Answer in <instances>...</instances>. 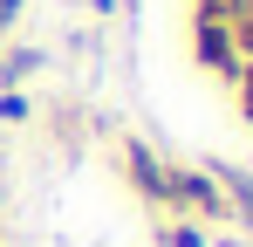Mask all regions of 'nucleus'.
Returning <instances> with one entry per match:
<instances>
[{
	"label": "nucleus",
	"mask_w": 253,
	"mask_h": 247,
	"mask_svg": "<svg viewBox=\"0 0 253 247\" xmlns=\"http://www.w3.org/2000/svg\"><path fill=\"white\" fill-rule=\"evenodd\" d=\"M192 55H199V69H212L219 82L240 76V48L226 35V21H206V14H192Z\"/></svg>",
	"instance_id": "nucleus-1"
},
{
	"label": "nucleus",
	"mask_w": 253,
	"mask_h": 247,
	"mask_svg": "<svg viewBox=\"0 0 253 247\" xmlns=\"http://www.w3.org/2000/svg\"><path fill=\"white\" fill-rule=\"evenodd\" d=\"M130 179H137V192H144V199L171 206V172L151 158V144H130Z\"/></svg>",
	"instance_id": "nucleus-2"
},
{
	"label": "nucleus",
	"mask_w": 253,
	"mask_h": 247,
	"mask_svg": "<svg viewBox=\"0 0 253 247\" xmlns=\"http://www.w3.org/2000/svg\"><path fill=\"white\" fill-rule=\"evenodd\" d=\"M35 69H42V48H14V55L0 62V89H14V82H28Z\"/></svg>",
	"instance_id": "nucleus-3"
},
{
	"label": "nucleus",
	"mask_w": 253,
	"mask_h": 247,
	"mask_svg": "<svg viewBox=\"0 0 253 247\" xmlns=\"http://www.w3.org/2000/svg\"><path fill=\"white\" fill-rule=\"evenodd\" d=\"M28 117V96L21 89H0V124H21Z\"/></svg>",
	"instance_id": "nucleus-4"
},
{
	"label": "nucleus",
	"mask_w": 253,
	"mask_h": 247,
	"mask_svg": "<svg viewBox=\"0 0 253 247\" xmlns=\"http://www.w3.org/2000/svg\"><path fill=\"white\" fill-rule=\"evenodd\" d=\"M233 82H240V110L253 117V62H240V76H233Z\"/></svg>",
	"instance_id": "nucleus-5"
},
{
	"label": "nucleus",
	"mask_w": 253,
	"mask_h": 247,
	"mask_svg": "<svg viewBox=\"0 0 253 247\" xmlns=\"http://www.w3.org/2000/svg\"><path fill=\"white\" fill-rule=\"evenodd\" d=\"M165 241H171V247H206V234H199V227H171Z\"/></svg>",
	"instance_id": "nucleus-6"
},
{
	"label": "nucleus",
	"mask_w": 253,
	"mask_h": 247,
	"mask_svg": "<svg viewBox=\"0 0 253 247\" xmlns=\"http://www.w3.org/2000/svg\"><path fill=\"white\" fill-rule=\"evenodd\" d=\"M21 7H28V0H0V28H14V21H21Z\"/></svg>",
	"instance_id": "nucleus-7"
}]
</instances>
